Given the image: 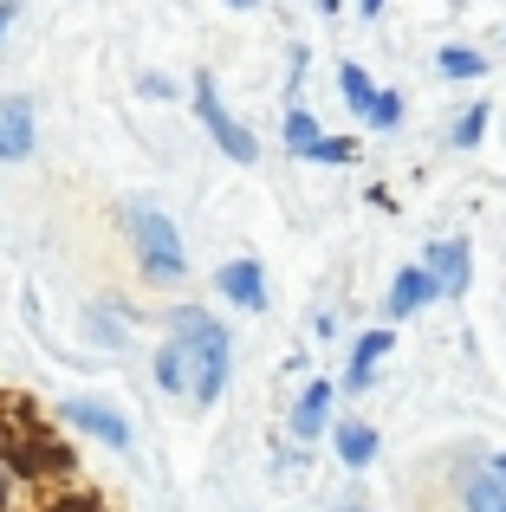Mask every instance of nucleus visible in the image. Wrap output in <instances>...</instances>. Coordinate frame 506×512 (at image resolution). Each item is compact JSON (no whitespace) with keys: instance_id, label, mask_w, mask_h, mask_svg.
<instances>
[{"instance_id":"nucleus-1","label":"nucleus","mask_w":506,"mask_h":512,"mask_svg":"<svg viewBox=\"0 0 506 512\" xmlns=\"http://www.w3.org/2000/svg\"><path fill=\"white\" fill-rule=\"evenodd\" d=\"M169 344L182 350V370H189V402L195 409H215L221 389H228V370H234L228 325L208 318L202 305H182V312H169Z\"/></svg>"},{"instance_id":"nucleus-2","label":"nucleus","mask_w":506,"mask_h":512,"mask_svg":"<svg viewBox=\"0 0 506 512\" xmlns=\"http://www.w3.org/2000/svg\"><path fill=\"white\" fill-rule=\"evenodd\" d=\"M124 234H130L143 273H150L156 286H182V279H189V253H182V234H176V221H169L163 208L130 201V208H124Z\"/></svg>"},{"instance_id":"nucleus-3","label":"nucleus","mask_w":506,"mask_h":512,"mask_svg":"<svg viewBox=\"0 0 506 512\" xmlns=\"http://www.w3.org/2000/svg\"><path fill=\"white\" fill-rule=\"evenodd\" d=\"M195 111H202V130L221 143V156H228V163H260V137H253V130H247L241 117L228 111V104H221L215 72H202V78H195Z\"/></svg>"},{"instance_id":"nucleus-4","label":"nucleus","mask_w":506,"mask_h":512,"mask_svg":"<svg viewBox=\"0 0 506 512\" xmlns=\"http://www.w3.org/2000/svg\"><path fill=\"white\" fill-rule=\"evenodd\" d=\"M422 266L435 273L442 299H461V292H468V279H474V247H468V234H442V240H429V247H422Z\"/></svg>"},{"instance_id":"nucleus-5","label":"nucleus","mask_w":506,"mask_h":512,"mask_svg":"<svg viewBox=\"0 0 506 512\" xmlns=\"http://www.w3.org/2000/svg\"><path fill=\"white\" fill-rule=\"evenodd\" d=\"M59 422H72L78 435H98L104 448H117L124 454L130 448V422L111 409V402H91V396H72V402H59Z\"/></svg>"},{"instance_id":"nucleus-6","label":"nucleus","mask_w":506,"mask_h":512,"mask_svg":"<svg viewBox=\"0 0 506 512\" xmlns=\"http://www.w3.org/2000/svg\"><path fill=\"white\" fill-rule=\"evenodd\" d=\"M33 137H39V124H33V98H0V163H26L33 156Z\"/></svg>"},{"instance_id":"nucleus-7","label":"nucleus","mask_w":506,"mask_h":512,"mask_svg":"<svg viewBox=\"0 0 506 512\" xmlns=\"http://www.w3.org/2000/svg\"><path fill=\"white\" fill-rule=\"evenodd\" d=\"M215 286H221V299L241 305V312H266V273H260V260H228V266H215Z\"/></svg>"},{"instance_id":"nucleus-8","label":"nucleus","mask_w":506,"mask_h":512,"mask_svg":"<svg viewBox=\"0 0 506 512\" xmlns=\"http://www.w3.org/2000/svg\"><path fill=\"white\" fill-rule=\"evenodd\" d=\"M390 344H396V338H390L383 325H377V331H364V338L351 344V363H344V383H338L344 396H364V389L377 383V363L390 357Z\"/></svg>"},{"instance_id":"nucleus-9","label":"nucleus","mask_w":506,"mask_h":512,"mask_svg":"<svg viewBox=\"0 0 506 512\" xmlns=\"http://www.w3.org/2000/svg\"><path fill=\"white\" fill-rule=\"evenodd\" d=\"M435 299H442V286H435V273L416 260V266H403V273L390 279V305H383V312L390 318H416L422 305H435Z\"/></svg>"},{"instance_id":"nucleus-10","label":"nucleus","mask_w":506,"mask_h":512,"mask_svg":"<svg viewBox=\"0 0 506 512\" xmlns=\"http://www.w3.org/2000/svg\"><path fill=\"white\" fill-rule=\"evenodd\" d=\"M331 402H338V389L312 376V383H305V396L292 402V435H299V441H318L331 428Z\"/></svg>"},{"instance_id":"nucleus-11","label":"nucleus","mask_w":506,"mask_h":512,"mask_svg":"<svg viewBox=\"0 0 506 512\" xmlns=\"http://www.w3.org/2000/svg\"><path fill=\"white\" fill-rule=\"evenodd\" d=\"M331 448H338V461L351 467V474H364V467L377 461V428L370 422H331Z\"/></svg>"},{"instance_id":"nucleus-12","label":"nucleus","mask_w":506,"mask_h":512,"mask_svg":"<svg viewBox=\"0 0 506 512\" xmlns=\"http://www.w3.org/2000/svg\"><path fill=\"white\" fill-rule=\"evenodd\" d=\"M461 506H468V512H506V480L494 474V467L468 474V487H461Z\"/></svg>"},{"instance_id":"nucleus-13","label":"nucleus","mask_w":506,"mask_h":512,"mask_svg":"<svg viewBox=\"0 0 506 512\" xmlns=\"http://www.w3.org/2000/svg\"><path fill=\"white\" fill-rule=\"evenodd\" d=\"M338 91H344V104L364 117V111H370V98H377V78H370L357 59H344V65H338Z\"/></svg>"},{"instance_id":"nucleus-14","label":"nucleus","mask_w":506,"mask_h":512,"mask_svg":"<svg viewBox=\"0 0 506 512\" xmlns=\"http://www.w3.org/2000/svg\"><path fill=\"white\" fill-rule=\"evenodd\" d=\"M487 124H494V104H468V111L455 117V130H448V143H455V150H474V143L487 137Z\"/></svg>"},{"instance_id":"nucleus-15","label":"nucleus","mask_w":506,"mask_h":512,"mask_svg":"<svg viewBox=\"0 0 506 512\" xmlns=\"http://www.w3.org/2000/svg\"><path fill=\"white\" fill-rule=\"evenodd\" d=\"M318 137H325V130H318V117L305 111V104H286V150H292V156H305Z\"/></svg>"},{"instance_id":"nucleus-16","label":"nucleus","mask_w":506,"mask_h":512,"mask_svg":"<svg viewBox=\"0 0 506 512\" xmlns=\"http://www.w3.org/2000/svg\"><path fill=\"white\" fill-rule=\"evenodd\" d=\"M435 72H442V78H481L487 59L474 46H442V52H435Z\"/></svg>"},{"instance_id":"nucleus-17","label":"nucleus","mask_w":506,"mask_h":512,"mask_svg":"<svg viewBox=\"0 0 506 512\" xmlns=\"http://www.w3.org/2000/svg\"><path fill=\"white\" fill-rule=\"evenodd\" d=\"M156 389H169V396H189V370H182V350H176V344L156 350Z\"/></svg>"},{"instance_id":"nucleus-18","label":"nucleus","mask_w":506,"mask_h":512,"mask_svg":"<svg viewBox=\"0 0 506 512\" xmlns=\"http://www.w3.org/2000/svg\"><path fill=\"white\" fill-rule=\"evenodd\" d=\"M364 124H370V130H396V124H403V91H383V85H377V98H370Z\"/></svg>"},{"instance_id":"nucleus-19","label":"nucleus","mask_w":506,"mask_h":512,"mask_svg":"<svg viewBox=\"0 0 506 512\" xmlns=\"http://www.w3.org/2000/svg\"><path fill=\"white\" fill-rule=\"evenodd\" d=\"M351 150H357L351 137H318L312 150H305V163H325V169H338V163H351Z\"/></svg>"},{"instance_id":"nucleus-20","label":"nucleus","mask_w":506,"mask_h":512,"mask_svg":"<svg viewBox=\"0 0 506 512\" xmlns=\"http://www.w3.org/2000/svg\"><path fill=\"white\" fill-rule=\"evenodd\" d=\"M137 91H143V98H176V85H169L163 72H143V78H137Z\"/></svg>"},{"instance_id":"nucleus-21","label":"nucleus","mask_w":506,"mask_h":512,"mask_svg":"<svg viewBox=\"0 0 506 512\" xmlns=\"http://www.w3.org/2000/svg\"><path fill=\"white\" fill-rule=\"evenodd\" d=\"M13 480H20V467H13V454H0V506H7V493H13Z\"/></svg>"},{"instance_id":"nucleus-22","label":"nucleus","mask_w":506,"mask_h":512,"mask_svg":"<svg viewBox=\"0 0 506 512\" xmlns=\"http://www.w3.org/2000/svg\"><path fill=\"white\" fill-rule=\"evenodd\" d=\"M46 512H104L98 500H85V493H78V500H59V506H46Z\"/></svg>"},{"instance_id":"nucleus-23","label":"nucleus","mask_w":506,"mask_h":512,"mask_svg":"<svg viewBox=\"0 0 506 512\" xmlns=\"http://www.w3.org/2000/svg\"><path fill=\"white\" fill-rule=\"evenodd\" d=\"M13 13H20V0H0V39H7V26H13Z\"/></svg>"},{"instance_id":"nucleus-24","label":"nucleus","mask_w":506,"mask_h":512,"mask_svg":"<svg viewBox=\"0 0 506 512\" xmlns=\"http://www.w3.org/2000/svg\"><path fill=\"white\" fill-rule=\"evenodd\" d=\"M312 7L325 13V20H338V13H344V0H312Z\"/></svg>"},{"instance_id":"nucleus-25","label":"nucleus","mask_w":506,"mask_h":512,"mask_svg":"<svg viewBox=\"0 0 506 512\" xmlns=\"http://www.w3.org/2000/svg\"><path fill=\"white\" fill-rule=\"evenodd\" d=\"M357 13H364V20H377V13H383V0H357Z\"/></svg>"},{"instance_id":"nucleus-26","label":"nucleus","mask_w":506,"mask_h":512,"mask_svg":"<svg viewBox=\"0 0 506 512\" xmlns=\"http://www.w3.org/2000/svg\"><path fill=\"white\" fill-rule=\"evenodd\" d=\"M487 467H494V474H500V480H506V454H494V461H487Z\"/></svg>"},{"instance_id":"nucleus-27","label":"nucleus","mask_w":506,"mask_h":512,"mask_svg":"<svg viewBox=\"0 0 506 512\" xmlns=\"http://www.w3.org/2000/svg\"><path fill=\"white\" fill-rule=\"evenodd\" d=\"M228 7H260V0H228Z\"/></svg>"}]
</instances>
